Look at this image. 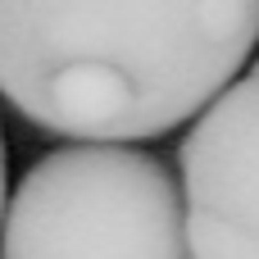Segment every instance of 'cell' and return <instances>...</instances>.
<instances>
[{
	"instance_id": "2",
	"label": "cell",
	"mask_w": 259,
	"mask_h": 259,
	"mask_svg": "<svg viewBox=\"0 0 259 259\" xmlns=\"http://www.w3.org/2000/svg\"><path fill=\"white\" fill-rule=\"evenodd\" d=\"M0 259H191L178 178L137 146H59L14 187Z\"/></svg>"
},
{
	"instance_id": "1",
	"label": "cell",
	"mask_w": 259,
	"mask_h": 259,
	"mask_svg": "<svg viewBox=\"0 0 259 259\" xmlns=\"http://www.w3.org/2000/svg\"><path fill=\"white\" fill-rule=\"evenodd\" d=\"M255 46V0H0V96L41 132L127 146L191 123Z\"/></svg>"
},
{
	"instance_id": "3",
	"label": "cell",
	"mask_w": 259,
	"mask_h": 259,
	"mask_svg": "<svg viewBox=\"0 0 259 259\" xmlns=\"http://www.w3.org/2000/svg\"><path fill=\"white\" fill-rule=\"evenodd\" d=\"M178 168L191 259H259V59L196 114Z\"/></svg>"
},
{
	"instance_id": "4",
	"label": "cell",
	"mask_w": 259,
	"mask_h": 259,
	"mask_svg": "<svg viewBox=\"0 0 259 259\" xmlns=\"http://www.w3.org/2000/svg\"><path fill=\"white\" fill-rule=\"evenodd\" d=\"M0 219H5V137H0Z\"/></svg>"
}]
</instances>
